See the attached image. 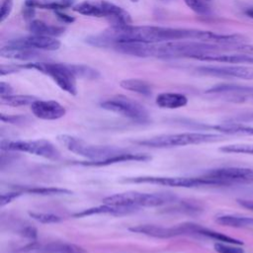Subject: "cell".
I'll use <instances>...</instances> for the list:
<instances>
[{
    "instance_id": "obj_1",
    "label": "cell",
    "mask_w": 253,
    "mask_h": 253,
    "mask_svg": "<svg viewBox=\"0 0 253 253\" xmlns=\"http://www.w3.org/2000/svg\"><path fill=\"white\" fill-rule=\"evenodd\" d=\"M172 193H140L124 192L108 196L103 199L104 204L136 209L139 207H160L176 201Z\"/></svg>"
},
{
    "instance_id": "obj_2",
    "label": "cell",
    "mask_w": 253,
    "mask_h": 253,
    "mask_svg": "<svg viewBox=\"0 0 253 253\" xmlns=\"http://www.w3.org/2000/svg\"><path fill=\"white\" fill-rule=\"evenodd\" d=\"M223 139V135L207 132H182L174 134H162L151 138L135 141L136 144L153 148H168L189 144L216 142Z\"/></svg>"
},
{
    "instance_id": "obj_3",
    "label": "cell",
    "mask_w": 253,
    "mask_h": 253,
    "mask_svg": "<svg viewBox=\"0 0 253 253\" xmlns=\"http://www.w3.org/2000/svg\"><path fill=\"white\" fill-rule=\"evenodd\" d=\"M24 69H35L49 76L56 85L66 93L75 96L77 94L76 77L70 71L67 64L42 61H33L23 64Z\"/></svg>"
},
{
    "instance_id": "obj_4",
    "label": "cell",
    "mask_w": 253,
    "mask_h": 253,
    "mask_svg": "<svg viewBox=\"0 0 253 253\" xmlns=\"http://www.w3.org/2000/svg\"><path fill=\"white\" fill-rule=\"evenodd\" d=\"M57 139L66 149L88 160H102L123 152L120 148L109 145L91 144L79 137L69 134H60L57 136Z\"/></svg>"
},
{
    "instance_id": "obj_5",
    "label": "cell",
    "mask_w": 253,
    "mask_h": 253,
    "mask_svg": "<svg viewBox=\"0 0 253 253\" xmlns=\"http://www.w3.org/2000/svg\"><path fill=\"white\" fill-rule=\"evenodd\" d=\"M0 148L3 151L27 152L50 160H57L60 157L58 149L47 139L33 140H1Z\"/></svg>"
},
{
    "instance_id": "obj_6",
    "label": "cell",
    "mask_w": 253,
    "mask_h": 253,
    "mask_svg": "<svg viewBox=\"0 0 253 253\" xmlns=\"http://www.w3.org/2000/svg\"><path fill=\"white\" fill-rule=\"evenodd\" d=\"M100 106L107 111L116 113L120 116L138 123L149 121V113L143 105L123 95L109 98L101 102Z\"/></svg>"
},
{
    "instance_id": "obj_7",
    "label": "cell",
    "mask_w": 253,
    "mask_h": 253,
    "mask_svg": "<svg viewBox=\"0 0 253 253\" xmlns=\"http://www.w3.org/2000/svg\"><path fill=\"white\" fill-rule=\"evenodd\" d=\"M128 183H150L175 188H195L201 186H218L216 181L207 176L202 177H164V176H139L125 179Z\"/></svg>"
},
{
    "instance_id": "obj_8",
    "label": "cell",
    "mask_w": 253,
    "mask_h": 253,
    "mask_svg": "<svg viewBox=\"0 0 253 253\" xmlns=\"http://www.w3.org/2000/svg\"><path fill=\"white\" fill-rule=\"evenodd\" d=\"M196 226L197 224L193 222H184L171 227H165L155 224H138L128 227V230L132 233L142 234L154 238L166 239L180 235L195 234Z\"/></svg>"
},
{
    "instance_id": "obj_9",
    "label": "cell",
    "mask_w": 253,
    "mask_h": 253,
    "mask_svg": "<svg viewBox=\"0 0 253 253\" xmlns=\"http://www.w3.org/2000/svg\"><path fill=\"white\" fill-rule=\"evenodd\" d=\"M205 176L216 181L218 186L253 183V169L244 167H223L208 171Z\"/></svg>"
},
{
    "instance_id": "obj_10",
    "label": "cell",
    "mask_w": 253,
    "mask_h": 253,
    "mask_svg": "<svg viewBox=\"0 0 253 253\" xmlns=\"http://www.w3.org/2000/svg\"><path fill=\"white\" fill-rule=\"evenodd\" d=\"M197 71L211 76L223 78H239L244 80H253V67L244 65H225V66H199Z\"/></svg>"
},
{
    "instance_id": "obj_11",
    "label": "cell",
    "mask_w": 253,
    "mask_h": 253,
    "mask_svg": "<svg viewBox=\"0 0 253 253\" xmlns=\"http://www.w3.org/2000/svg\"><path fill=\"white\" fill-rule=\"evenodd\" d=\"M33 115L41 120L54 121L65 116V108L53 100H36L30 106Z\"/></svg>"
},
{
    "instance_id": "obj_12",
    "label": "cell",
    "mask_w": 253,
    "mask_h": 253,
    "mask_svg": "<svg viewBox=\"0 0 253 253\" xmlns=\"http://www.w3.org/2000/svg\"><path fill=\"white\" fill-rule=\"evenodd\" d=\"M8 43L27 46L37 50H46V51L57 50L61 45V42L56 38L47 37V36H39V35H32L22 39H17L15 41L9 42Z\"/></svg>"
},
{
    "instance_id": "obj_13",
    "label": "cell",
    "mask_w": 253,
    "mask_h": 253,
    "mask_svg": "<svg viewBox=\"0 0 253 253\" xmlns=\"http://www.w3.org/2000/svg\"><path fill=\"white\" fill-rule=\"evenodd\" d=\"M151 157L147 154L143 153H131V152H121L110 156L106 159L102 160H88V161H80L79 164L83 166H92V167H101V166H108L122 162L127 161H148Z\"/></svg>"
},
{
    "instance_id": "obj_14",
    "label": "cell",
    "mask_w": 253,
    "mask_h": 253,
    "mask_svg": "<svg viewBox=\"0 0 253 253\" xmlns=\"http://www.w3.org/2000/svg\"><path fill=\"white\" fill-rule=\"evenodd\" d=\"M0 55L5 58L18 60H35L41 57V53L34 48L8 43L0 48Z\"/></svg>"
},
{
    "instance_id": "obj_15",
    "label": "cell",
    "mask_w": 253,
    "mask_h": 253,
    "mask_svg": "<svg viewBox=\"0 0 253 253\" xmlns=\"http://www.w3.org/2000/svg\"><path fill=\"white\" fill-rule=\"evenodd\" d=\"M105 13V17L111 18L114 22V25H131L132 20L127 11L122 7L111 3L106 0H102L99 3Z\"/></svg>"
},
{
    "instance_id": "obj_16",
    "label": "cell",
    "mask_w": 253,
    "mask_h": 253,
    "mask_svg": "<svg viewBox=\"0 0 253 253\" xmlns=\"http://www.w3.org/2000/svg\"><path fill=\"white\" fill-rule=\"evenodd\" d=\"M135 209L132 208H126V207H118V206H112L108 204H103L101 206L89 208L86 210H83L81 211L75 212L73 214V217H86L94 214H116V215H122L126 213H129L133 211Z\"/></svg>"
},
{
    "instance_id": "obj_17",
    "label": "cell",
    "mask_w": 253,
    "mask_h": 253,
    "mask_svg": "<svg viewBox=\"0 0 253 253\" xmlns=\"http://www.w3.org/2000/svg\"><path fill=\"white\" fill-rule=\"evenodd\" d=\"M195 59L202 61H215L225 63H253V56L247 54H220L215 52H206L198 55Z\"/></svg>"
},
{
    "instance_id": "obj_18",
    "label": "cell",
    "mask_w": 253,
    "mask_h": 253,
    "mask_svg": "<svg viewBox=\"0 0 253 253\" xmlns=\"http://www.w3.org/2000/svg\"><path fill=\"white\" fill-rule=\"evenodd\" d=\"M155 103L162 109H179L188 104V98L181 93L163 92L157 95Z\"/></svg>"
},
{
    "instance_id": "obj_19",
    "label": "cell",
    "mask_w": 253,
    "mask_h": 253,
    "mask_svg": "<svg viewBox=\"0 0 253 253\" xmlns=\"http://www.w3.org/2000/svg\"><path fill=\"white\" fill-rule=\"evenodd\" d=\"M40 253H86V250L76 244L68 242H49L37 248Z\"/></svg>"
},
{
    "instance_id": "obj_20",
    "label": "cell",
    "mask_w": 253,
    "mask_h": 253,
    "mask_svg": "<svg viewBox=\"0 0 253 253\" xmlns=\"http://www.w3.org/2000/svg\"><path fill=\"white\" fill-rule=\"evenodd\" d=\"M29 31L32 35H39V36H47V37H58L61 36L65 29L59 26L48 25L42 20H33L29 23Z\"/></svg>"
},
{
    "instance_id": "obj_21",
    "label": "cell",
    "mask_w": 253,
    "mask_h": 253,
    "mask_svg": "<svg viewBox=\"0 0 253 253\" xmlns=\"http://www.w3.org/2000/svg\"><path fill=\"white\" fill-rule=\"evenodd\" d=\"M215 222L223 226L235 227V228L253 227V217L234 215V214L218 215L215 218Z\"/></svg>"
},
{
    "instance_id": "obj_22",
    "label": "cell",
    "mask_w": 253,
    "mask_h": 253,
    "mask_svg": "<svg viewBox=\"0 0 253 253\" xmlns=\"http://www.w3.org/2000/svg\"><path fill=\"white\" fill-rule=\"evenodd\" d=\"M75 0H25L24 5L32 8L48 9V10H62L72 6Z\"/></svg>"
},
{
    "instance_id": "obj_23",
    "label": "cell",
    "mask_w": 253,
    "mask_h": 253,
    "mask_svg": "<svg viewBox=\"0 0 253 253\" xmlns=\"http://www.w3.org/2000/svg\"><path fill=\"white\" fill-rule=\"evenodd\" d=\"M120 86L127 91L137 93L143 96H150L152 93L151 85L142 79H137V78H128V79H124L120 82Z\"/></svg>"
},
{
    "instance_id": "obj_24",
    "label": "cell",
    "mask_w": 253,
    "mask_h": 253,
    "mask_svg": "<svg viewBox=\"0 0 253 253\" xmlns=\"http://www.w3.org/2000/svg\"><path fill=\"white\" fill-rule=\"evenodd\" d=\"M213 129L225 134L253 135V126H249L240 123H234L229 121L213 126Z\"/></svg>"
},
{
    "instance_id": "obj_25",
    "label": "cell",
    "mask_w": 253,
    "mask_h": 253,
    "mask_svg": "<svg viewBox=\"0 0 253 253\" xmlns=\"http://www.w3.org/2000/svg\"><path fill=\"white\" fill-rule=\"evenodd\" d=\"M22 191L31 195H38V196H68L72 194V191L64 188L44 187V186L25 188Z\"/></svg>"
},
{
    "instance_id": "obj_26",
    "label": "cell",
    "mask_w": 253,
    "mask_h": 253,
    "mask_svg": "<svg viewBox=\"0 0 253 253\" xmlns=\"http://www.w3.org/2000/svg\"><path fill=\"white\" fill-rule=\"evenodd\" d=\"M72 10L78 14L90 17H105V13L100 4H94L89 1H83L73 6Z\"/></svg>"
},
{
    "instance_id": "obj_27",
    "label": "cell",
    "mask_w": 253,
    "mask_h": 253,
    "mask_svg": "<svg viewBox=\"0 0 253 253\" xmlns=\"http://www.w3.org/2000/svg\"><path fill=\"white\" fill-rule=\"evenodd\" d=\"M67 66L76 78L96 80L101 76L97 69L86 64H67Z\"/></svg>"
},
{
    "instance_id": "obj_28",
    "label": "cell",
    "mask_w": 253,
    "mask_h": 253,
    "mask_svg": "<svg viewBox=\"0 0 253 253\" xmlns=\"http://www.w3.org/2000/svg\"><path fill=\"white\" fill-rule=\"evenodd\" d=\"M197 234L198 235H201V236H205V237H208V238H211V239H214L218 242H223V243H229V244H235V245H242L243 242L239 239H236V238H233V237H230V236H227L221 232H218V231H215V230H212V229H209V228H206V227H203L202 225L199 226L198 228V231H197Z\"/></svg>"
},
{
    "instance_id": "obj_29",
    "label": "cell",
    "mask_w": 253,
    "mask_h": 253,
    "mask_svg": "<svg viewBox=\"0 0 253 253\" xmlns=\"http://www.w3.org/2000/svg\"><path fill=\"white\" fill-rule=\"evenodd\" d=\"M37 99L31 95H8V96H0V102L3 105L10 107H24L28 105H32L34 101Z\"/></svg>"
},
{
    "instance_id": "obj_30",
    "label": "cell",
    "mask_w": 253,
    "mask_h": 253,
    "mask_svg": "<svg viewBox=\"0 0 253 253\" xmlns=\"http://www.w3.org/2000/svg\"><path fill=\"white\" fill-rule=\"evenodd\" d=\"M188 8L201 16H209L211 9L205 0H184Z\"/></svg>"
},
{
    "instance_id": "obj_31",
    "label": "cell",
    "mask_w": 253,
    "mask_h": 253,
    "mask_svg": "<svg viewBox=\"0 0 253 253\" xmlns=\"http://www.w3.org/2000/svg\"><path fill=\"white\" fill-rule=\"evenodd\" d=\"M30 216L41 222V223H58L60 221H62V217L54 214V213H50V212H29Z\"/></svg>"
},
{
    "instance_id": "obj_32",
    "label": "cell",
    "mask_w": 253,
    "mask_h": 253,
    "mask_svg": "<svg viewBox=\"0 0 253 253\" xmlns=\"http://www.w3.org/2000/svg\"><path fill=\"white\" fill-rule=\"evenodd\" d=\"M220 151L226 153H244L253 155V145L252 144H230L219 148Z\"/></svg>"
},
{
    "instance_id": "obj_33",
    "label": "cell",
    "mask_w": 253,
    "mask_h": 253,
    "mask_svg": "<svg viewBox=\"0 0 253 253\" xmlns=\"http://www.w3.org/2000/svg\"><path fill=\"white\" fill-rule=\"evenodd\" d=\"M239 246L240 245L216 242L213 245V248L217 253H244V250Z\"/></svg>"
},
{
    "instance_id": "obj_34",
    "label": "cell",
    "mask_w": 253,
    "mask_h": 253,
    "mask_svg": "<svg viewBox=\"0 0 253 253\" xmlns=\"http://www.w3.org/2000/svg\"><path fill=\"white\" fill-rule=\"evenodd\" d=\"M0 119L3 123L11 125H24L30 121L27 116L24 115H5L1 114Z\"/></svg>"
},
{
    "instance_id": "obj_35",
    "label": "cell",
    "mask_w": 253,
    "mask_h": 253,
    "mask_svg": "<svg viewBox=\"0 0 253 253\" xmlns=\"http://www.w3.org/2000/svg\"><path fill=\"white\" fill-rule=\"evenodd\" d=\"M23 193H24L23 191H12V192L2 193L1 194V198H0V206L3 208L6 205H9L14 200H16L19 197H21L23 195Z\"/></svg>"
},
{
    "instance_id": "obj_36",
    "label": "cell",
    "mask_w": 253,
    "mask_h": 253,
    "mask_svg": "<svg viewBox=\"0 0 253 253\" xmlns=\"http://www.w3.org/2000/svg\"><path fill=\"white\" fill-rule=\"evenodd\" d=\"M14 6L13 0H3L0 8V23H3L10 16Z\"/></svg>"
},
{
    "instance_id": "obj_37",
    "label": "cell",
    "mask_w": 253,
    "mask_h": 253,
    "mask_svg": "<svg viewBox=\"0 0 253 253\" xmlns=\"http://www.w3.org/2000/svg\"><path fill=\"white\" fill-rule=\"evenodd\" d=\"M22 69H24L23 64H15V63L1 64L0 65V75L5 76V75L13 74V73L21 71Z\"/></svg>"
},
{
    "instance_id": "obj_38",
    "label": "cell",
    "mask_w": 253,
    "mask_h": 253,
    "mask_svg": "<svg viewBox=\"0 0 253 253\" xmlns=\"http://www.w3.org/2000/svg\"><path fill=\"white\" fill-rule=\"evenodd\" d=\"M54 15L56 16V18L62 22V23H65V24H71L75 21V18L72 17V16H69L65 13H63L61 10H57V11H54Z\"/></svg>"
},
{
    "instance_id": "obj_39",
    "label": "cell",
    "mask_w": 253,
    "mask_h": 253,
    "mask_svg": "<svg viewBox=\"0 0 253 253\" xmlns=\"http://www.w3.org/2000/svg\"><path fill=\"white\" fill-rule=\"evenodd\" d=\"M229 122H234V123H247V122H253V113H249V114H242L239 115L237 117L231 118L228 120Z\"/></svg>"
},
{
    "instance_id": "obj_40",
    "label": "cell",
    "mask_w": 253,
    "mask_h": 253,
    "mask_svg": "<svg viewBox=\"0 0 253 253\" xmlns=\"http://www.w3.org/2000/svg\"><path fill=\"white\" fill-rule=\"evenodd\" d=\"M234 49L240 53L253 56V44H247V43L237 44V46L234 47Z\"/></svg>"
},
{
    "instance_id": "obj_41",
    "label": "cell",
    "mask_w": 253,
    "mask_h": 253,
    "mask_svg": "<svg viewBox=\"0 0 253 253\" xmlns=\"http://www.w3.org/2000/svg\"><path fill=\"white\" fill-rule=\"evenodd\" d=\"M21 233L23 234V236L28 237L30 239H36L37 238V230L33 226H27V227L23 228Z\"/></svg>"
},
{
    "instance_id": "obj_42",
    "label": "cell",
    "mask_w": 253,
    "mask_h": 253,
    "mask_svg": "<svg viewBox=\"0 0 253 253\" xmlns=\"http://www.w3.org/2000/svg\"><path fill=\"white\" fill-rule=\"evenodd\" d=\"M13 93V88L10 84L1 81L0 82V96H8Z\"/></svg>"
},
{
    "instance_id": "obj_43",
    "label": "cell",
    "mask_w": 253,
    "mask_h": 253,
    "mask_svg": "<svg viewBox=\"0 0 253 253\" xmlns=\"http://www.w3.org/2000/svg\"><path fill=\"white\" fill-rule=\"evenodd\" d=\"M24 9H23V15H24V18L26 20H30L33 21V18L35 16V8H32V7H29V6H26L24 5Z\"/></svg>"
},
{
    "instance_id": "obj_44",
    "label": "cell",
    "mask_w": 253,
    "mask_h": 253,
    "mask_svg": "<svg viewBox=\"0 0 253 253\" xmlns=\"http://www.w3.org/2000/svg\"><path fill=\"white\" fill-rule=\"evenodd\" d=\"M237 203L242 208L253 211V200H237Z\"/></svg>"
},
{
    "instance_id": "obj_45",
    "label": "cell",
    "mask_w": 253,
    "mask_h": 253,
    "mask_svg": "<svg viewBox=\"0 0 253 253\" xmlns=\"http://www.w3.org/2000/svg\"><path fill=\"white\" fill-rule=\"evenodd\" d=\"M244 13H245V15H246L247 17L253 19V7H252V8H248L247 10H245Z\"/></svg>"
},
{
    "instance_id": "obj_46",
    "label": "cell",
    "mask_w": 253,
    "mask_h": 253,
    "mask_svg": "<svg viewBox=\"0 0 253 253\" xmlns=\"http://www.w3.org/2000/svg\"><path fill=\"white\" fill-rule=\"evenodd\" d=\"M131 2H133V3H135V2H138V0H130Z\"/></svg>"
},
{
    "instance_id": "obj_47",
    "label": "cell",
    "mask_w": 253,
    "mask_h": 253,
    "mask_svg": "<svg viewBox=\"0 0 253 253\" xmlns=\"http://www.w3.org/2000/svg\"><path fill=\"white\" fill-rule=\"evenodd\" d=\"M205 1H211V0H205Z\"/></svg>"
}]
</instances>
